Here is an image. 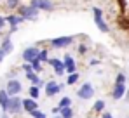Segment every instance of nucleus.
<instances>
[{
  "instance_id": "12",
  "label": "nucleus",
  "mask_w": 129,
  "mask_h": 118,
  "mask_svg": "<svg viewBox=\"0 0 129 118\" xmlns=\"http://www.w3.org/2000/svg\"><path fill=\"white\" fill-rule=\"evenodd\" d=\"M0 49L5 52V56H7V54H11V52L14 50V43H12V40H11V33H7L5 37H2V42H0Z\"/></svg>"
},
{
  "instance_id": "8",
  "label": "nucleus",
  "mask_w": 129,
  "mask_h": 118,
  "mask_svg": "<svg viewBox=\"0 0 129 118\" xmlns=\"http://www.w3.org/2000/svg\"><path fill=\"white\" fill-rule=\"evenodd\" d=\"M39 50H40L39 45H30V47H26V49L23 50V56H21L23 61H24V63H31L33 59L39 57Z\"/></svg>"
},
{
  "instance_id": "5",
  "label": "nucleus",
  "mask_w": 129,
  "mask_h": 118,
  "mask_svg": "<svg viewBox=\"0 0 129 118\" xmlns=\"http://www.w3.org/2000/svg\"><path fill=\"white\" fill-rule=\"evenodd\" d=\"M7 113L11 115H21L23 113V99L19 96H12L9 97V108H7Z\"/></svg>"
},
{
  "instance_id": "31",
  "label": "nucleus",
  "mask_w": 129,
  "mask_h": 118,
  "mask_svg": "<svg viewBox=\"0 0 129 118\" xmlns=\"http://www.w3.org/2000/svg\"><path fill=\"white\" fill-rule=\"evenodd\" d=\"M16 75H18V70H11V71L7 73V77H9V80H11V78H14Z\"/></svg>"
},
{
  "instance_id": "6",
  "label": "nucleus",
  "mask_w": 129,
  "mask_h": 118,
  "mask_svg": "<svg viewBox=\"0 0 129 118\" xmlns=\"http://www.w3.org/2000/svg\"><path fill=\"white\" fill-rule=\"evenodd\" d=\"M5 21H7V24H9V33H16L18 28H19V24L24 23V19H23L19 14H16V12L5 16Z\"/></svg>"
},
{
  "instance_id": "30",
  "label": "nucleus",
  "mask_w": 129,
  "mask_h": 118,
  "mask_svg": "<svg viewBox=\"0 0 129 118\" xmlns=\"http://www.w3.org/2000/svg\"><path fill=\"white\" fill-rule=\"evenodd\" d=\"M7 24V21H5V18L4 16H0V33H2V30H4V26Z\"/></svg>"
},
{
  "instance_id": "32",
  "label": "nucleus",
  "mask_w": 129,
  "mask_h": 118,
  "mask_svg": "<svg viewBox=\"0 0 129 118\" xmlns=\"http://www.w3.org/2000/svg\"><path fill=\"white\" fill-rule=\"evenodd\" d=\"M89 64H91V66H96V64H100V61H98V59H91Z\"/></svg>"
},
{
  "instance_id": "11",
  "label": "nucleus",
  "mask_w": 129,
  "mask_h": 118,
  "mask_svg": "<svg viewBox=\"0 0 129 118\" xmlns=\"http://www.w3.org/2000/svg\"><path fill=\"white\" fill-rule=\"evenodd\" d=\"M63 64H64V73H75L77 71V64H75V59L72 57V54H64L63 56Z\"/></svg>"
},
{
  "instance_id": "20",
  "label": "nucleus",
  "mask_w": 129,
  "mask_h": 118,
  "mask_svg": "<svg viewBox=\"0 0 129 118\" xmlns=\"http://www.w3.org/2000/svg\"><path fill=\"white\" fill-rule=\"evenodd\" d=\"M59 116L61 118H73V109H72V106L61 108V109H59Z\"/></svg>"
},
{
  "instance_id": "14",
  "label": "nucleus",
  "mask_w": 129,
  "mask_h": 118,
  "mask_svg": "<svg viewBox=\"0 0 129 118\" xmlns=\"http://www.w3.org/2000/svg\"><path fill=\"white\" fill-rule=\"evenodd\" d=\"M124 94H126V83H119V82H115L113 90H112V97H113V99H122Z\"/></svg>"
},
{
  "instance_id": "28",
  "label": "nucleus",
  "mask_w": 129,
  "mask_h": 118,
  "mask_svg": "<svg viewBox=\"0 0 129 118\" xmlns=\"http://www.w3.org/2000/svg\"><path fill=\"white\" fill-rule=\"evenodd\" d=\"M23 71H24V73H28V71H33L31 64H30V63H24V64H23Z\"/></svg>"
},
{
  "instance_id": "9",
  "label": "nucleus",
  "mask_w": 129,
  "mask_h": 118,
  "mask_svg": "<svg viewBox=\"0 0 129 118\" xmlns=\"http://www.w3.org/2000/svg\"><path fill=\"white\" fill-rule=\"evenodd\" d=\"M77 96L80 99H84V101H87V99H91L92 96H94V87H92V83H89V82H86L79 90H77Z\"/></svg>"
},
{
  "instance_id": "2",
  "label": "nucleus",
  "mask_w": 129,
  "mask_h": 118,
  "mask_svg": "<svg viewBox=\"0 0 129 118\" xmlns=\"http://www.w3.org/2000/svg\"><path fill=\"white\" fill-rule=\"evenodd\" d=\"M92 14H94V23H96L98 30L103 31V33H108L110 31V26L107 24V21L103 18V11L100 7H92Z\"/></svg>"
},
{
  "instance_id": "26",
  "label": "nucleus",
  "mask_w": 129,
  "mask_h": 118,
  "mask_svg": "<svg viewBox=\"0 0 129 118\" xmlns=\"http://www.w3.org/2000/svg\"><path fill=\"white\" fill-rule=\"evenodd\" d=\"M66 106H72V99L70 97H63L59 101V104H58V108L61 109V108H66Z\"/></svg>"
},
{
  "instance_id": "23",
  "label": "nucleus",
  "mask_w": 129,
  "mask_h": 118,
  "mask_svg": "<svg viewBox=\"0 0 129 118\" xmlns=\"http://www.w3.org/2000/svg\"><path fill=\"white\" fill-rule=\"evenodd\" d=\"M30 64H31V68H33V71H35V73H40V71H42V68H44V64L39 61V59H33Z\"/></svg>"
},
{
  "instance_id": "18",
  "label": "nucleus",
  "mask_w": 129,
  "mask_h": 118,
  "mask_svg": "<svg viewBox=\"0 0 129 118\" xmlns=\"http://www.w3.org/2000/svg\"><path fill=\"white\" fill-rule=\"evenodd\" d=\"M19 4H21V0H5V2H4V9L9 11V12H14Z\"/></svg>"
},
{
  "instance_id": "35",
  "label": "nucleus",
  "mask_w": 129,
  "mask_h": 118,
  "mask_svg": "<svg viewBox=\"0 0 129 118\" xmlns=\"http://www.w3.org/2000/svg\"><path fill=\"white\" fill-rule=\"evenodd\" d=\"M103 118H112V115L110 113H103Z\"/></svg>"
},
{
  "instance_id": "25",
  "label": "nucleus",
  "mask_w": 129,
  "mask_h": 118,
  "mask_svg": "<svg viewBox=\"0 0 129 118\" xmlns=\"http://www.w3.org/2000/svg\"><path fill=\"white\" fill-rule=\"evenodd\" d=\"M30 116H33V118H47V115H45L44 111H40V109H33V111H30Z\"/></svg>"
},
{
  "instance_id": "16",
  "label": "nucleus",
  "mask_w": 129,
  "mask_h": 118,
  "mask_svg": "<svg viewBox=\"0 0 129 118\" xmlns=\"http://www.w3.org/2000/svg\"><path fill=\"white\" fill-rule=\"evenodd\" d=\"M0 108L4 113H7V108H9V94L5 92V89L0 90Z\"/></svg>"
},
{
  "instance_id": "38",
  "label": "nucleus",
  "mask_w": 129,
  "mask_h": 118,
  "mask_svg": "<svg viewBox=\"0 0 129 118\" xmlns=\"http://www.w3.org/2000/svg\"><path fill=\"white\" fill-rule=\"evenodd\" d=\"M0 5H2V0H0Z\"/></svg>"
},
{
  "instance_id": "34",
  "label": "nucleus",
  "mask_w": 129,
  "mask_h": 118,
  "mask_svg": "<svg viewBox=\"0 0 129 118\" xmlns=\"http://www.w3.org/2000/svg\"><path fill=\"white\" fill-rule=\"evenodd\" d=\"M52 113H54V115H59V108H58V106H56V108H52Z\"/></svg>"
},
{
  "instance_id": "3",
  "label": "nucleus",
  "mask_w": 129,
  "mask_h": 118,
  "mask_svg": "<svg viewBox=\"0 0 129 118\" xmlns=\"http://www.w3.org/2000/svg\"><path fill=\"white\" fill-rule=\"evenodd\" d=\"M28 5L37 9V11H44V12H52L54 11V2L52 0H30Z\"/></svg>"
},
{
  "instance_id": "10",
  "label": "nucleus",
  "mask_w": 129,
  "mask_h": 118,
  "mask_svg": "<svg viewBox=\"0 0 129 118\" xmlns=\"http://www.w3.org/2000/svg\"><path fill=\"white\" fill-rule=\"evenodd\" d=\"M61 89H63V85H59V83L54 82V80H51V82H47V83L44 85L45 96H49V97H52V96H56L58 92H61Z\"/></svg>"
},
{
  "instance_id": "33",
  "label": "nucleus",
  "mask_w": 129,
  "mask_h": 118,
  "mask_svg": "<svg viewBox=\"0 0 129 118\" xmlns=\"http://www.w3.org/2000/svg\"><path fill=\"white\" fill-rule=\"evenodd\" d=\"M4 57H5V52H4V50H2V49H0V63H2V61H4Z\"/></svg>"
},
{
  "instance_id": "27",
  "label": "nucleus",
  "mask_w": 129,
  "mask_h": 118,
  "mask_svg": "<svg viewBox=\"0 0 129 118\" xmlns=\"http://www.w3.org/2000/svg\"><path fill=\"white\" fill-rule=\"evenodd\" d=\"M115 82H119V83H126V75H124V73H119L117 78H115Z\"/></svg>"
},
{
  "instance_id": "37",
  "label": "nucleus",
  "mask_w": 129,
  "mask_h": 118,
  "mask_svg": "<svg viewBox=\"0 0 129 118\" xmlns=\"http://www.w3.org/2000/svg\"><path fill=\"white\" fill-rule=\"evenodd\" d=\"M54 118H61V116H59V115H54Z\"/></svg>"
},
{
  "instance_id": "1",
  "label": "nucleus",
  "mask_w": 129,
  "mask_h": 118,
  "mask_svg": "<svg viewBox=\"0 0 129 118\" xmlns=\"http://www.w3.org/2000/svg\"><path fill=\"white\" fill-rule=\"evenodd\" d=\"M14 12H16V14H19L24 21H37V19H39V14H40V11H37V9L30 7L28 4H19V5H18V9H16Z\"/></svg>"
},
{
  "instance_id": "36",
  "label": "nucleus",
  "mask_w": 129,
  "mask_h": 118,
  "mask_svg": "<svg viewBox=\"0 0 129 118\" xmlns=\"http://www.w3.org/2000/svg\"><path fill=\"white\" fill-rule=\"evenodd\" d=\"M2 118H9V115L7 113H2Z\"/></svg>"
},
{
  "instance_id": "7",
  "label": "nucleus",
  "mask_w": 129,
  "mask_h": 118,
  "mask_svg": "<svg viewBox=\"0 0 129 118\" xmlns=\"http://www.w3.org/2000/svg\"><path fill=\"white\" fill-rule=\"evenodd\" d=\"M23 90V85L19 80L16 78H11L7 82V85H5V92L9 94V97H12V96H19V92Z\"/></svg>"
},
{
  "instance_id": "21",
  "label": "nucleus",
  "mask_w": 129,
  "mask_h": 118,
  "mask_svg": "<svg viewBox=\"0 0 129 118\" xmlns=\"http://www.w3.org/2000/svg\"><path fill=\"white\" fill-rule=\"evenodd\" d=\"M103 109H105V101H101V99L96 101L94 106H92V111H94V113H101Z\"/></svg>"
},
{
  "instance_id": "13",
  "label": "nucleus",
  "mask_w": 129,
  "mask_h": 118,
  "mask_svg": "<svg viewBox=\"0 0 129 118\" xmlns=\"http://www.w3.org/2000/svg\"><path fill=\"white\" fill-rule=\"evenodd\" d=\"M51 66H52V70H54V73L56 75H64V64H63V61L61 59H58V57H51L49 61H47Z\"/></svg>"
},
{
  "instance_id": "17",
  "label": "nucleus",
  "mask_w": 129,
  "mask_h": 118,
  "mask_svg": "<svg viewBox=\"0 0 129 118\" xmlns=\"http://www.w3.org/2000/svg\"><path fill=\"white\" fill-rule=\"evenodd\" d=\"M26 78L31 82V85H37V87H42V83H44L42 80H40V77H39L35 71H28V73H26Z\"/></svg>"
},
{
  "instance_id": "15",
  "label": "nucleus",
  "mask_w": 129,
  "mask_h": 118,
  "mask_svg": "<svg viewBox=\"0 0 129 118\" xmlns=\"http://www.w3.org/2000/svg\"><path fill=\"white\" fill-rule=\"evenodd\" d=\"M33 109H39V104H37V101H35V99H31V97L23 99V111L30 113V111H33Z\"/></svg>"
},
{
  "instance_id": "24",
  "label": "nucleus",
  "mask_w": 129,
  "mask_h": 118,
  "mask_svg": "<svg viewBox=\"0 0 129 118\" xmlns=\"http://www.w3.org/2000/svg\"><path fill=\"white\" fill-rule=\"evenodd\" d=\"M28 92H30V97L31 99H39V96H40V89H39L37 85H31Z\"/></svg>"
},
{
  "instance_id": "4",
  "label": "nucleus",
  "mask_w": 129,
  "mask_h": 118,
  "mask_svg": "<svg viewBox=\"0 0 129 118\" xmlns=\"http://www.w3.org/2000/svg\"><path fill=\"white\" fill-rule=\"evenodd\" d=\"M75 42V37H56V38H51L49 40V43H51V47L52 49H66L68 45H72Z\"/></svg>"
},
{
  "instance_id": "19",
  "label": "nucleus",
  "mask_w": 129,
  "mask_h": 118,
  "mask_svg": "<svg viewBox=\"0 0 129 118\" xmlns=\"http://www.w3.org/2000/svg\"><path fill=\"white\" fill-rule=\"evenodd\" d=\"M37 59H39L42 64H45V63L49 61V49H47V47L40 49V50H39V57H37Z\"/></svg>"
},
{
  "instance_id": "29",
  "label": "nucleus",
  "mask_w": 129,
  "mask_h": 118,
  "mask_svg": "<svg viewBox=\"0 0 129 118\" xmlns=\"http://www.w3.org/2000/svg\"><path fill=\"white\" fill-rule=\"evenodd\" d=\"M87 52V45L86 43H80V45H79V54H86Z\"/></svg>"
},
{
  "instance_id": "22",
  "label": "nucleus",
  "mask_w": 129,
  "mask_h": 118,
  "mask_svg": "<svg viewBox=\"0 0 129 118\" xmlns=\"http://www.w3.org/2000/svg\"><path fill=\"white\" fill-rule=\"evenodd\" d=\"M79 82V73L75 71V73H70L68 77H66V85H73V83H77Z\"/></svg>"
}]
</instances>
